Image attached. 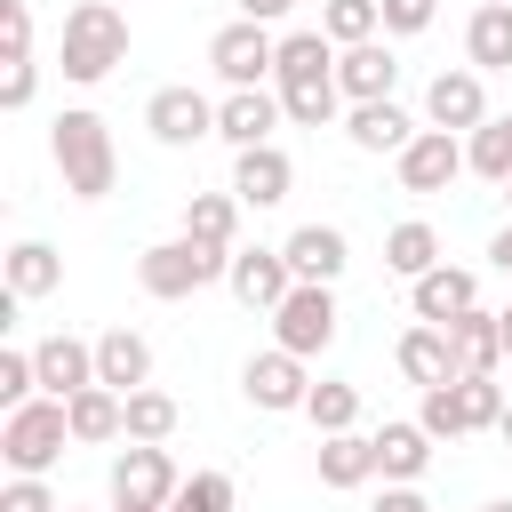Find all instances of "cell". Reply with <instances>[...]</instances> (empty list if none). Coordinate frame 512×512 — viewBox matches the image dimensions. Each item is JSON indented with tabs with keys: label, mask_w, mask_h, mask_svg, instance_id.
I'll return each instance as SVG.
<instances>
[{
	"label": "cell",
	"mask_w": 512,
	"mask_h": 512,
	"mask_svg": "<svg viewBox=\"0 0 512 512\" xmlns=\"http://www.w3.org/2000/svg\"><path fill=\"white\" fill-rule=\"evenodd\" d=\"M56 64H64V80H80V88L112 80V64H128V16H120L112 0H80V8H64Z\"/></svg>",
	"instance_id": "obj_1"
},
{
	"label": "cell",
	"mask_w": 512,
	"mask_h": 512,
	"mask_svg": "<svg viewBox=\"0 0 512 512\" xmlns=\"http://www.w3.org/2000/svg\"><path fill=\"white\" fill-rule=\"evenodd\" d=\"M48 152H56V168H64V192H72V200H104V192L120 184V152H112V128H104L96 112H56Z\"/></svg>",
	"instance_id": "obj_2"
},
{
	"label": "cell",
	"mask_w": 512,
	"mask_h": 512,
	"mask_svg": "<svg viewBox=\"0 0 512 512\" xmlns=\"http://www.w3.org/2000/svg\"><path fill=\"white\" fill-rule=\"evenodd\" d=\"M224 272H232V248H208V240H192V232L152 240V248L136 256V280H144V296H160V304L200 296V288H208V280H224Z\"/></svg>",
	"instance_id": "obj_3"
},
{
	"label": "cell",
	"mask_w": 512,
	"mask_h": 512,
	"mask_svg": "<svg viewBox=\"0 0 512 512\" xmlns=\"http://www.w3.org/2000/svg\"><path fill=\"white\" fill-rule=\"evenodd\" d=\"M64 440H72V408H64L56 392L8 408V424H0V456H8V472H48V464L64 456Z\"/></svg>",
	"instance_id": "obj_4"
},
{
	"label": "cell",
	"mask_w": 512,
	"mask_h": 512,
	"mask_svg": "<svg viewBox=\"0 0 512 512\" xmlns=\"http://www.w3.org/2000/svg\"><path fill=\"white\" fill-rule=\"evenodd\" d=\"M272 344H288L296 360L328 352V344H336V288H328V280H296V288L280 296V312H272Z\"/></svg>",
	"instance_id": "obj_5"
},
{
	"label": "cell",
	"mask_w": 512,
	"mask_h": 512,
	"mask_svg": "<svg viewBox=\"0 0 512 512\" xmlns=\"http://www.w3.org/2000/svg\"><path fill=\"white\" fill-rule=\"evenodd\" d=\"M208 64H216V80H224V88H264V80H272V64H280V40H272V24L240 16V24H224V32L208 40Z\"/></svg>",
	"instance_id": "obj_6"
},
{
	"label": "cell",
	"mask_w": 512,
	"mask_h": 512,
	"mask_svg": "<svg viewBox=\"0 0 512 512\" xmlns=\"http://www.w3.org/2000/svg\"><path fill=\"white\" fill-rule=\"evenodd\" d=\"M176 488H184V480H176V464H168L160 440H128V448L112 456V504H160V512H168Z\"/></svg>",
	"instance_id": "obj_7"
},
{
	"label": "cell",
	"mask_w": 512,
	"mask_h": 512,
	"mask_svg": "<svg viewBox=\"0 0 512 512\" xmlns=\"http://www.w3.org/2000/svg\"><path fill=\"white\" fill-rule=\"evenodd\" d=\"M392 160H400V192H448L472 168L464 144H456V128H416L408 152H392Z\"/></svg>",
	"instance_id": "obj_8"
},
{
	"label": "cell",
	"mask_w": 512,
	"mask_h": 512,
	"mask_svg": "<svg viewBox=\"0 0 512 512\" xmlns=\"http://www.w3.org/2000/svg\"><path fill=\"white\" fill-rule=\"evenodd\" d=\"M424 120H432V128H456V136H472V128L488 120V80H480V64L432 72V88H424Z\"/></svg>",
	"instance_id": "obj_9"
},
{
	"label": "cell",
	"mask_w": 512,
	"mask_h": 512,
	"mask_svg": "<svg viewBox=\"0 0 512 512\" xmlns=\"http://www.w3.org/2000/svg\"><path fill=\"white\" fill-rule=\"evenodd\" d=\"M144 128H152V144L184 152V144L216 136V104H208L200 88H152V104H144Z\"/></svg>",
	"instance_id": "obj_10"
},
{
	"label": "cell",
	"mask_w": 512,
	"mask_h": 512,
	"mask_svg": "<svg viewBox=\"0 0 512 512\" xmlns=\"http://www.w3.org/2000/svg\"><path fill=\"white\" fill-rule=\"evenodd\" d=\"M240 392H248L256 408L288 416V408H304V400H312V376H304V360H296L288 344H272V352H256V360L240 368Z\"/></svg>",
	"instance_id": "obj_11"
},
{
	"label": "cell",
	"mask_w": 512,
	"mask_h": 512,
	"mask_svg": "<svg viewBox=\"0 0 512 512\" xmlns=\"http://www.w3.org/2000/svg\"><path fill=\"white\" fill-rule=\"evenodd\" d=\"M288 112H280V88H232L224 104H216V136L232 144V152H248V144H272V128H280Z\"/></svg>",
	"instance_id": "obj_12"
},
{
	"label": "cell",
	"mask_w": 512,
	"mask_h": 512,
	"mask_svg": "<svg viewBox=\"0 0 512 512\" xmlns=\"http://www.w3.org/2000/svg\"><path fill=\"white\" fill-rule=\"evenodd\" d=\"M232 296L248 304V312H280V296L296 288V272H288V256L280 248H232Z\"/></svg>",
	"instance_id": "obj_13"
},
{
	"label": "cell",
	"mask_w": 512,
	"mask_h": 512,
	"mask_svg": "<svg viewBox=\"0 0 512 512\" xmlns=\"http://www.w3.org/2000/svg\"><path fill=\"white\" fill-rule=\"evenodd\" d=\"M408 304H416V320H440V328H448V320H464V312L480 304V272H464V264L440 256L424 280H408Z\"/></svg>",
	"instance_id": "obj_14"
},
{
	"label": "cell",
	"mask_w": 512,
	"mask_h": 512,
	"mask_svg": "<svg viewBox=\"0 0 512 512\" xmlns=\"http://www.w3.org/2000/svg\"><path fill=\"white\" fill-rule=\"evenodd\" d=\"M280 256H288V272L296 280H344V264H352V240L336 232V224H296L288 240H280Z\"/></svg>",
	"instance_id": "obj_15"
},
{
	"label": "cell",
	"mask_w": 512,
	"mask_h": 512,
	"mask_svg": "<svg viewBox=\"0 0 512 512\" xmlns=\"http://www.w3.org/2000/svg\"><path fill=\"white\" fill-rule=\"evenodd\" d=\"M272 80H280V96H296V88H336V40H328V32H288Z\"/></svg>",
	"instance_id": "obj_16"
},
{
	"label": "cell",
	"mask_w": 512,
	"mask_h": 512,
	"mask_svg": "<svg viewBox=\"0 0 512 512\" xmlns=\"http://www.w3.org/2000/svg\"><path fill=\"white\" fill-rule=\"evenodd\" d=\"M336 88H344L352 104H376V96H392V88H400V56H392L384 40L336 48Z\"/></svg>",
	"instance_id": "obj_17"
},
{
	"label": "cell",
	"mask_w": 512,
	"mask_h": 512,
	"mask_svg": "<svg viewBox=\"0 0 512 512\" xmlns=\"http://www.w3.org/2000/svg\"><path fill=\"white\" fill-rule=\"evenodd\" d=\"M288 184H296V160H288L280 144H248V152L232 160V192H240L248 208H280Z\"/></svg>",
	"instance_id": "obj_18"
},
{
	"label": "cell",
	"mask_w": 512,
	"mask_h": 512,
	"mask_svg": "<svg viewBox=\"0 0 512 512\" xmlns=\"http://www.w3.org/2000/svg\"><path fill=\"white\" fill-rule=\"evenodd\" d=\"M32 368H40V392L72 400V392L96 384V344H80V336H40V344H32Z\"/></svg>",
	"instance_id": "obj_19"
},
{
	"label": "cell",
	"mask_w": 512,
	"mask_h": 512,
	"mask_svg": "<svg viewBox=\"0 0 512 512\" xmlns=\"http://www.w3.org/2000/svg\"><path fill=\"white\" fill-rule=\"evenodd\" d=\"M392 360H400V376H408V384H424V392L456 376V344H448V328H440V320H416V328L400 336V352H392Z\"/></svg>",
	"instance_id": "obj_20"
},
{
	"label": "cell",
	"mask_w": 512,
	"mask_h": 512,
	"mask_svg": "<svg viewBox=\"0 0 512 512\" xmlns=\"http://www.w3.org/2000/svg\"><path fill=\"white\" fill-rule=\"evenodd\" d=\"M96 384H112V392L152 384V344H144L136 328H104V336H96Z\"/></svg>",
	"instance_id": "obj_21"
},
{
	"label": "cell",
	"mask_w": 512,
	"mask_h": 512,
	"mask_svg": "<svg viewBox=\"0 0 512 512\" xmlns=\"http://www.w3.org/2000/svg\"><path fill=\"white\" fill-rule=\"evenodd\" d=\"M376 480V432H320V488H368Z\"/></svg>",
	"instance_id": "obj_22"
},
{
	"label": "cell",
	"mask_w": 512,
	"mask_h": 512,
	"mask_svg": "<svg viewBox=\"0 0 512 512\" xmlns=\"http://www.w3.org/2000/svg\"><path fill=\"white\" fill-rule=\"evenodd\" d=\"M344 136H352V152H408V136H416V120L392 104V96H376V104H352V120H344Z\"/></svg>",
	"instance_id": "obj_23"
},
{
	"label": "cell",
	"mask_w": 512,
	"mask_h": 512,
	"mask_svg": "<svg viewBox=\"0 0 512 512\" xmlns=\"http://www.w3.org/2000/svg\"><path fill=\"white\" fill-rule=\"evenodd\" d=\"M448 344H456V376H496V360H504V328L480 304L464 320H448Z\"/></svg>",
	"instance_id": "obj_24"
},
{
	"label": "cell",
	"mask_w": 512,
	"mask_h": 512,
	"mask_svg": "<svg viewBox=\"0 0 512 512\" xmlns=\"http://www.w3.org/2000/svg\"><path fill=\"white\" fill-rule=\"evenodd\" d=\"M72 408V440H128V392H112V384H88V392H72L64 400Z\"/></svg>",
	"instance_id": "obj_25"
},
{
	"label": "cell",
	"mask_w": 512,
	"mask_h": 512,
	"mask_svg": "<svg viewBox=\"0 0 512 512\" xmlns=\"http://www.w3.org/2000/svg\"><path fill=\"white\" fill-rule=\"evenodd\" d=\"M464 56L480 72H512V0H480L464 24Z\"/></svg>",
	"instance_id": "obj_26"
},
{
	"label": "cell",
	"mask_w": 512,
	"mask_h": 512,
	"mask_svg": "<svg viewBox=\"0 0 512 512\" xmlns=\"http://www.w3.org/2000/svg\"><path fill=\"white\" fill-rule=\"evenodd\" d=\"M240 192H192L184 200V232L192 240H208V248H240Z\"/></svg>",
	"instance_id": "obj_27"
},
{
	"label": "cell",
	"mask_w": 512,
	"mask_h": 512,
	"mask_svg": "<svg viewBox=\"0 0 512 512\" xmlns=\"http://www.w3.org/2000/svg\"><path fill=\"white\" fill-rule=\"evenodd\" d=\"M424 464H432V432L424 424H384L376 432V472L384 480H424Z\"/></svg>",
	"instance_id": "obj_28"
},
{
	"label": "cell",
	"mask_w": 512,
	"mask_h": 512,
	"mask_svg": "<svg viewBox=\"0 0 512 512\" xmlns=\"http://www.w3.org/2000/svg\"><path fill=\"white\" fill-rule=\"evenodd\" d=\"M384 264H392L400 280H424V272L440 264V232H432L424 216H408V224H392V232H384Z\"/></svg>",
	"instance_id": "obj_29"
},
{
	"label": "cell",
	"mask_w": 512,
	"mask_h": 512,
	"mask_svg": "<svg viewBox=\"0 0 512 512\" xmlns=\"http://www.w3.org/2000/svg\"><path fill=\"white\" fill-rule=\"evenodd\" d=\"M8 288H16V296H48V288H64V256H56L48 240H16V248H8Z\"/></svg>",
	"instance_id": "obj_30"
},
{
	"label": "cell",
	"mask_w": 512,
	"mask_h": 512,
	"mask_svg": "<svg viewBox=\"0 0 512 512\" xmlns=\"http://www.w3.org/2000/svg\"><path fill=\"white\" fill-rule=\"evenodd\" d=\"M304 416H312V432H352V424H360V384L320 376V384H312V400H304Z\"/></svg>",
	"instance_id": "obj_31"
},
{
	"label": "cell",
	"mask_w": 512,
	"mask_h": 512,
	"mask_svg": "<svg viewBox=\"0 0 512 512\" xmlns=\"http://www.w3.org/2000/svg\"><path fill=\"white\" fill-rule=\"evenodd\" d=\"M320 32H328L336 48H360V40L384 32V8H376V0H328V8H320Z\"/></svg>",
	"instance_id": "obj_32"
},
{
	"label": "cell",
	"mask_w": 512,
	"mask_h": 512,
	"mask_svg": "<svg viewBox=\"0 0 512 512\" xmlns=\"http://www.w3.org/2000/svg\"><path fill=\"white\" fill-rule=\"evenodd\" d=\"M464 160H472V176L504 184V176H512V120H480L472 144H464Z\"/></svg>",
	"instance_id": "obj_33"
},
{
	"label": "cell",
	"mask_w": 512,
	"mask_h": 512,
	"mask_svg": "<svg viewBox=\"0 0 512 512\" xmlns=\"http://www.w3.org/2000/svg\"><path fill=\"white\" fill-rule=\"evenodd\" d=\"M456 408H464V432H496L504 384H496V376H456Z\"/></svg>",
	"instance_id": "obj_34"
},
{
	"label": "cell",
	"mask_w": 512,
	"mask_h": 512,
	"mask_svg": "<svg viewBox=\"0 0 512 512\" xmlns=\"http://www.w3.org/2000/svg\"><path fill=\"white\" fill-rule=\"evenodd\" d=\"M168 432H176V400L152 392V384H136L128 392V440H168Z\"/></svg>",
	"instance_id": "obj_35"
},
{
	"label": "cell",
	"mask_w": 512,
	"mask_h": 512,
	"mask_svg": "<svg viewBox=\"0 0 512 512\" xmlns=\"http://www.w3.org/2000/svg\"><path fill=\"white\" fill-rule=\"evenodd\" d=\"M232 504H240L232 472H192V480L168 496V512H232Z\"/></svg>",
	"instance_id": "obj_36"
},
{
	"label": "cell",
	"mask_w": 512,
	"mask_h": 512,
	"mask_svg": "<svg viewBox=\"0 0 512 512\" xmlns=\"http://www.w3.org/2000/svg\"><path fill=\"white\" fill-rule=\"evenodd\" d=\"M416 424H424L432 440H464V408H456V376L424 392V408H416Z\"/></svg>",
	"instance_id": "obj_37"
},
{
	"label": "cell",
	"mask_w": 512,
	"mask_h": 512,
	"mask_svg": "<svg viewBox=\"0 0 512 512\" xmlns=\"http://www.w3.org/2000/svg\"><path fill=\"white\" fill-rule=\"evenodd\" d=\"M40 392V368H32V352H0V400L8 408H24Z\"/></svg>",
	"instance_id": "obj_38"
},
{
	"label": "cell",
	"mask_w": 512,
	"mask_h": 512,
	"mask_svg": "<svg viewBox=\"0 0 512 512\" xmlns=\"http://www.w3.org/2000/svg\"><path fill=\"white\" fill-rule=\"evenodd\" d=\"M0 512H64V504L48 496V480H40V472H16V480L0 488Z\"/></svg>",
	"instance_id": "obj_39"
},
{
	"label": "cell",
	"mask_w": 512,
	"mask_h": 512,
	"mask_svg": "<svg viewBox=\"0 0 512 512\" xmlns=\"http://www.w3.org/2000/svg\"><path fill=\"white\" fill-rule=\"evenodd\" d=\"M376 8H384V32L392 40H408V32H424L440 16V0H376Z\"/></svg>",
	"instance_id": "obj_40"
},
{
	"label": "cell",
	"mask_w": 512,
	"mask_h": 512,
	"mask_svg": "<svg viewBox=\"0 0 512 512\" xmlns=\"http://www.w3.org/2000/svg\"><path fill=\"white\" fill-rule=\"evenodd\" d=\"M32 88H40V72H32V56H24V64H8V80H0V104H8V112H24V104H32Z\"/></svg>",
	"instance_id": "obj_41"
},
{
	"label": "cell",
	"mask_w": 512,
	"mask_h": 512,
	"mask_svg": "<svg viewBox=\"0 0 512 512\" xmlns=\"http://www.w3.org/2000/svg\"><path fill=\"white\" fill-rule=\"evenodd\" d=\"M368 512H432V504L416 496V480H384V496H376Z\"/></svg>",
	"instance_id": "obj_42"
},
{
	"label": "cell",
	"mask_w": 512,
	"mask_h": 512,
	"mask_svg": "<svg viewBox=\"0 0 512 512\" xmlns=\"http://www.w3.org/2000/svg\"><path fill=\"white\" fill-rule=\"evenodd\" d=\"M296 0H240V16H256V24H280Z\"/></svg>",
	"instance_id": "obj_43"
},
{
	"label": "cell",
	"mask_w": 512,
	"mask_h": 512,
	"mask_svg": "<svg viewBox=\"0 0 512 512\" xmlns=\"http://www.w3.org/2000/svg\"><path fill=\"white\" fill-rule=\"evenodd\" d=\"M488 256H496V272H512V224H504V232L488 240Z\"/></svg>",
	"instance_id": "obj_44"
},
{
	"label": "cell",
	"mask_w": 512,
	"mask_h": 512,
	"mask_svg": "<svg viewBox=\"0 0 512 512\" xmlns=\"http://www.w3.org/2000/svg\"><path fill=\"white\" fill-rule=\"evenodd\" d=\"M496 328H504V360H512V304H504V312H496Z\"/></svg>",
	"instance_id": "obj_45"
},
{
	"label": "cell",
	"mask_w": 512,
	"mask_h": 512,
	"mask_svg": "<svg viewBox=\"0 0 512 512\" xmlns=\"http://www.w3.org/2000/svg\"><path fill=\"white\" fill-rule=\"evenodd\" d=\"M496 440H504V448H512V400H504V416H496Z\"/></svg>",
	"instance_id": "obj_46"
},
{
	"label": "cell",
	"mask_w": 512,
	"mask_h": 512,
	"mask_svg": "<svg viewBox=\"0 0 512 512\" xmlns=\"http://www.w3.org/2000/svg\"><path fill=\"white\" fill-rule=\"evenodd\" d=\"M112 512H160V504H112Z\"/></svg>",
	"instance_id": "obj_47"
},
{
	"label": "cell",
	"mask_w": 512,
	"mask_h": 512,
	"mask_svg": "<svg viewBox=\"0 0 512 512\" xmlns=\"http://www.w3.org/2000/svg\"><path fill=\"white\" fill-rule=\"evenodd\" d=\"M480 512H512V504H480Z\"/></svg>",
	"instance_id": "obj_48"
},
{
	"label": "cell",
	"mask_w": 512,
	"mask_h": 512,
	"mask_svg": "<svg viewBox=\"0 0 512 512\" xmlns=\"http://www.w3.org/2000/svg\"><path fill=\"white\" fill-rule=\"evenodd\" d=\"M504 200H512V176H504Z\"/></svg>",
	"instance_id": "obj_49"
},
{
	"label": "cell",
	"mask_w": 512,
	"mask_h": 512,
	"mask_svg": "<svg viewBox=\"0 0 512 512\" xmlns=\"http://www.w3.org/2000/svg\"><path fill=\"white\" fill-rule=\"evenodd\" d=\"M64 512H80V504H64Z\"/></svg>",
	"instance_id": "obj_50"
},
{
	"label": "cell",
	"mask_w": 512,
	"mask_h": 512,
	"mask_svg": "<svg viewBox=\"0 0 512 512\" xmlns=\"http://www.w3.org/2000/svg\"><path fill=\"white\" fill-rule=\"evenodd\" d=\"M504 120H512V112H504Z\"/></svg>",
	"instance_id": "obj_51"
}]
</instances>
